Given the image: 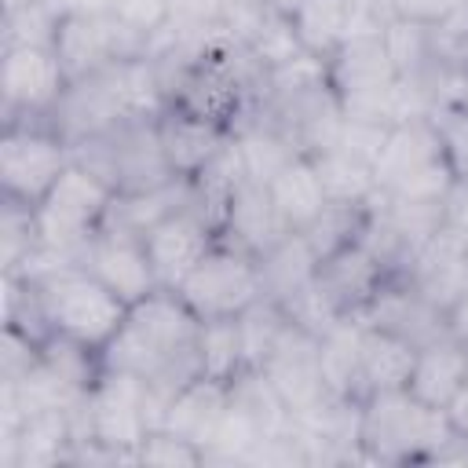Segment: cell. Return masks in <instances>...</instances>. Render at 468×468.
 Returning a JSON list of instances; mask_svg holds the SVG:
<instances>
[{
	"mask_svg": "<svg viewBox=\"0 0 468 468\" xmlns=\"http://www.w3.org/2000/svg\"><path fill=\"white\" fill-rule=\"evenodd\" d=\"M197 325L201 318L183 303L176 289H154L146 300L128 307L121 333L102 347L106 369L135 373L150 380L161 410L172 391H179L197 373Z\"/></svg>",
	"mask_w": 468,
	"mask_h": 468,
	"instance_id": "cell-1",
	"label": "cell"
},
{
	"mask_svg": "<svg viewBox=\"0 0 468 468\" xmlns=\"http://www.w3.org/2000/svg\"><path fill=\"white\" fill-rule=\"evenodd\" d=\"M117 201V186L99 176L84 161H69L55 186L33 208L40 252L22 271H44L55 263H77L84 245L106 227L110 208Z\"/></svg>",
	"mask_w": 468,
	"mask_h": 468,
	"instance_id": "cell-2",
	"label": "cell"
},
{
	"mask_svg": "<svg viewBox=\"0 0 468 468\" xmlns=\"http://www.w3.org/2000/svg\"><path fill=\"white\" fill-rule=\"evenodd\" d=\"M450 442L453 431L442 410L417 402L406 388L362 399L358 457L366 464H435Z\"/></svg>",
	"mask_w": 468,
	"mask_h": 468,
	"instance_id": "cell-3",
	"label": "cell"
},
{
	"mask_svg": "<svg viewBox=\"0 0 468 468\" xmlns=\"http://www.w3.org/2000/svg\"><path fill=\"white\" fill-rule=\"evenodd\" d=\"M29 278L37 282L51 333L73 336V340L91 344L99 351L121 333V325L128 318V303L113 289H106L88 267L55 263V267H44Z\"/></svg>",
	"mask_w": 468,
	"mask_h": 468,
	"instance_id": "cell-4",
	"label": "cell"
},
{
	"mask_svg": "<svg viewBox=\"0 0 468 468\" xmlns=\"http://www.w3.org/2000/svg\"><path fill=\"white\" fill-rule=\"evenodd\" d=\"M373 172L380 194L406 201H431V205H442L457 183L442 157V139L431 113H417L391 124Z\"/></svg>",
	"mask_w": 468,
	"mask_h": 468,
	"instance_id": "cell-5",
	"label": "cell"
},
{
	"mask_svg": "<svg viewBox=\"0 0 468 468\" xmlns=\"http://www.w3.org/2000/svg\"><path fill=\"white\" fill-rule=\"evenodd\" d=\"M73 161V143L51 117H11L0 132V201L37 208Z\"/></svg>",
	"mask_w": 468,
	"mask_h": 468,
	"instance_id": "cell-6",
	"label": "cell"
},
{
	"mask_svg": "<svg viewBox=\"0 0 468 468\" xmlns=\"http://www.w3.org/2000/svg\"><path fill=\"white\" fill-rule=\"evenodd\" d=\"M176 292L183 296V303L201 318H241L252 303H260L263 292V274H260V260L230 241H216L205 260L176 285Z\"/></svg>",
	"mask_w": 468,
	"mask_h": 468,
	"instance_id": "cell-7",
	"label": "cell"
},
{
	"mask_svg": "<svg viewBox=\"0 0 468 468\" xmlns=\"http://www.w3.org/2000/svg\"><path fill=\"white\" fill-rule=\"evenodd\" d=\"M69 88V77L51 44H7L0 51V113L51 117Z\"/></svg>",
	"mask_w": 468,
	"mask_h": 468,
	"instance_id": "cell-8",
	"label": "cell"
},
{
	"mask_svg": "<svg viewBox=\"0 0 468 468\" xmlns=\"http://www.w3.org/2000/svg\"><path fill=\"white\" fill-rule=\"evenodd\" d=\"M216 241H219V230H216L212 216L197 205V197L190 205L161 216L150 230H143V245L157 271L161 289H176L205 260V252Z\"/></svg>",
	"mask_w": 468,
	"mask_h": 468,
	"instance_id": "cell-9",
	"label": "cell"
},
{
	"mask_svg": "<svg viewBox=\"0 0 468 468\" xmlns=\"http://www.w3.org/2000/svg\"><path fill=\"white\" fill-rule=\"evenodd\" d=\"M391 278L395 271L384 263V256L366 238L336 249L314 267V285L340 318H362Z\"/></svg>",
	"mask_w": 468,
	"mask_h": 468,
	"instance_id": "cell-10",
	"label": "cell"
},
{
	"mask_svg": "<svg viewBox=\"0 0 468 468\" xmlns=\"http://www.w3.org/2000/svg\"><path fill=\"white\" fill-rule=\"evenodd\" d=\"M260 369L278 388V395L285 399V406L292 410V417H303L314 406H322L325 399H333V391L325 384V373H322L318 336L311 329L296 325L292 318L285 322L278 344L271 347V355L263 358Z\"/></svg>",
	"mask_w": 468,
	"mask_h": 468,
	"instance_id": "cell-11",
	"label": "cell"
},
{
	"mask_svg": "<svg viewBox=\"0 0 468 468\" xmlns=\"http://www.w3.org/2000/svg\"><path fill=\"white\" fill-rule=\"evenodd\" d=\"M325 62H329V84H333L340 102L384 91V88L402 80L395 73L391 55H388L384 18H358L355 29L347 33V40Z\"/></svg>",
	"mask_w": 468,
	"mask_h": 468,
	"instance_id": "cell-12",
	"label": "cell"
},
{
	"mask_svg": "<svg viewBox=\"0 0 468 468\" xmlns=\"http://www.w3.org/2000/svg\"><path fill=\"white\" fill-rule=\"evenodd\" d=\"M80 267H88L106 289H113L128 307L146 300L154 289H161L157 271L146 256L143 234L121 230V227H102L80 252L77 260Z\"/></svg>",
	"mask_w": 468,
	"mask_h": 468,
	"instance_id": "cell-13",
	"label": "cell"
},
{
	"mask_svg": "<svg viewBox=\"0 0 468 468\" xmlns=\"http://www.w3.org/2000/svg\"><path fill=\"white\" fill-rule=\"evenodd\" d=\"M402 278L435 307L446 311L468 292V238L453 227H439L410 260V267L402 271Z\"/></svg>",
	"mask_w": 468,
	"mask_h": 468,
	"instance_id": "cell-14",
	"label": "cell"
},
{
	"mask_svg": "<svg viewBox=\"0 0 468 468\" xmlns=\"http://www.w3.org/2000/svg\"><path fill=\"white\" fill-rule=\"evenodd\" d=\"M154 132H157L161 154L176 179H197L234 139V132H227L205 117H194L172 102H165L154 113Z\"/></svg>",
	"mask_w": 468,
	"mask_h": 468,
	"instance_id": "cell-15",
	"label": "cell"
},
{
	"mask_svg": "<svg viewBox=\"0 0 468 468\" xmlns=\"http://www.w3.org/2000/svg\"><path fill=\"white\" fill-rule=\"evenodd\" d=\"M216 227H219V238L223 241L252 252L256 260L267 249H274L285 234H292L282 223V216H278V208L271 201V190L263 183L249 179V176L227 194V201H223V208L216 216Z\"/></svg>",
	"mask_w": 468,
	"mask_h": 468,
	"instance_id": "cell-16",
	"label": "cell"
},
{
	"mask_svg": "<svg viewBox=\"0 0 468 468\" xmlns=\"http://www.w3.org/2000/svg\"><path fill=\"white\" fill-rule=\"evenodd\" d=\"M227 406H230V384L194 377L179 391L168 395L157 428H168V431L205 446V453H208V446H212V439H216V431L227 417Z\"/></svg>",
	"mask_w": 468,
	"mask_h": 468,
	"instance_id": "cell-17",
	"label": "cell"
},
{
	"mask_svg": "<svg viewBox=\"0 0 468 468\" xmlns=\"http://www.w3.org/2000/svg\"><path fill=\"white\" fill-rule=\"evenodd\" d=\"M417 358V344L395 329L362 322V358H358V399L380 391H402L410 384V369Z\"/></svg>",
	"mask_w": 468,
	"mask_h": 468,
	"instance_id": "cell-18",
	"label": "cell"
},
{
	"mask_svg": "<svg viewBox=\"0 0 468 468\" xmlns=\"http://www.w3.org/2000/svg\"><path fill=\"white\" fill-rule=\"evenodd\" d=\"M464 380H468V344H461L457 336L442 333V336H435V340L417 347L406 391L417 402H424L431 410H442Z\"/></svg>",
	"mask_w": 468,
	"mask_h": 468,
	"instance_id": "cell-19",
	"label": "cell"
},
{
	"mask_svg": "<svg viewBox=\"0 0 468 468\" xmlns=\"http://www.w3.org/2000/svg\"><path fill=\"white\" fill-rule=\"evenodd\" d=\"M267 190H271V201H274L282 223H285L292 234L307 230V227L322 216V208L329 205V197H325V190H322V179H318V172H314V161H311L307 154H296V157L267 183Z\"/></svg>",
	"mask_w": 468,
	"mask_h": 468,
	"instance_id": "cell-20",
	"label": "cell"
},
{
	"mask_svg": "<svg viewBox=\"0 0 468 468\" xmlns=\"http://www.w3.org/2000/svg\"><path fill=\"white\" fill-rule=\"evenodd\" d=\"M289 18L300 37V48L318 58H329L355 29L358 7L355 0H296L289 7Z\"/></svg>",
	"mask_w": 468,
	"mask_h": 468,
	"instance_id": "cell-21",
	"label": "cell"
},
{
	"mask_svg": "<svg viewBox=\"0 0 468 468\" xmlns=\"http://www.w3.org/2000/svg\"><path fill=\"white\" fill-rule=\"evenodd\" d=\"M197 373L219 384L238 380L249 369V355H245V336H241V322L238 318H212L197 325Z\"/></svg>",
	"mask_w": 468,
	"mask_h": 468,
	"instance_id": "cell-22",
	"label": "cell"
},
{
	"mask_svg": "<svg viewBox=\"0 0 468 468\" xmlns=\"http://www.w3.org/2000/svg\"><path fill=\"white\" fill-rule=\"evenodd\" d=\"M314 252L307 249L303 234H285L274 249H267L260 256V274H263V292L274 303L292 300L296 292H303L314 282Z\"/></svg>",
	"mask_w": 468,
	"mask_h": 468,
	"instance_id": "cell-23",
	"label": "cell"
},
{
	"mask_svg": "<svg viewBox=\"0 0 468 468\" xmlns=\"http://www.w3.org/2000/svg\"><path fill=\"white\" fill-rule=\"evenodd\" d=\"M322 373L336 399H358V358H362V318H340L318 336ZM362 402V399H358Z\"/></svg>",
	"mask_w": 468,
	"mask_h": 468,
	"instance_id": "cell-24",
	"label": "cell"
},
{
	"mask_svg": "<svg viewBox=\"0 0 468 468\" xmlns=\"http://www.w3.org/2000/svg\"><path fill=\"white\" fill-rule=\"evenodd\" d=\"M314 161V172L322 179V190L329 201L344 205H366L377 197V172L369 161L347 154L344 146H325L318 154H307Z\"/></svg>",
	"mask_w": 468,
	"mask_h": 468,
	"instance_id": "cell-25",
	"label": "cell"
},
{
	"mask_svg": "<svg viewBox=\"0 0 468 468\" xmlns=\"http://www.w3.org/2000/svg\"><path fill=\"white\" fill-rule=\"evenodd\" d=\"M369 212H373V201H366V205L329 201V205L322 208V216H318L307 230H300V234H303L307 249L314 252V260H325V256H333L336 249L355 245V241H362V238H366Z\"/></svg>",
	"mask_w": 468,
	"mask_h": 468,
	"instance_id": "cell-26",
	"label": "cell"
},
{
	"mask_svg": "<svg viewBox=\"0 0 468 468\" xmlns=\"http://www.w3.org/2000/svg\"><path fill=\"white\" fill-rule=\"evenodd\" d=\"M238 48L252 58V66L260 73H267V69H274V66H282V62H289V58H296L303 51L300 48V37L292 29V18L282 7H267L263 18L256 22V29Z\"/></svg>",
	"mask_w": 468,
	"mask_h": 468,
	"instance_id": "cell-27",
	"label": "cell"
},
{
	"mask_svg": "<svg viewBox=\"0 0 468 468\" xmlns=\"http://www.w3.org/2000/svg\"><path fill=\"white\" fill-rule=\"evenodd\" d=\"M135 464H157V468H201L208 464L205 446L168 431V428H150L146 439L135 450Z\"/></svg>",
	"mask_w": 468,
	"mask_h": 468,
	"instance_id": "cell-28",
	"label": "cell"
},
{
	"mask_svg": "<svg viewBox=\"0 0 468 468\" xmlns=\"http://www.w3.org/2000/svg\"><path fill=\"white\" fill-rule=\"evenodd\" d=\"M106 15H110L124 33H132V37L154 44V40L168 29V22H172V4H168V0H110Z\"/></svg>",
	"mask_w": 468,
	"mask_h": 468,
	"instance_id": "cell-29",
	"label": "cell"
},
{
	"mask_svg": "<svg viewBox=\"0 0 468 468\" xmlns=\"http://www.w3.org/2000/svg\"><path fill=\"white\" fill-rule=\"evenodd\" d=\"M55 22L58 15L40 0V4H29V7H18V11H4V48L7 44H51L55 37Z\"/></svg>",
	"mask_w": 468,
	"mask_h": 468,
	"instance_id": "cell-30",
	"label": "cell"
},
{
	"mask_svg": "<svg viewBox=\"0 0 468 468\" xmlns=\"http://www.w3.org/2000/svg\"><path fill=\"white\" fill-rule=\"evenodd\" d=\"M435 128H439V139H442V157L453 172L457 183H468V117L464 113H453L446 106H431L428 110Z\"/></svg>",
	"mask_w": 468,
	"mask_h": 468,
	"instance_id": "cell-31",
	"label": "cell"
},
{
	"mask_svg": "<svg viewBox=\"0 0 468 468\" xmlns=\"http://www.w3.org/2000/svg\"><path fill=\"white\" fill-rule=\"evenodd\" d=\"M464 0H384V15L395 18H410L420 26H439L442 18H450Z\"/></svg>",
	"mask_w": 468,
	"mask_h": 468,
	"instance_id": "cell-32",
	"label": "cell"
},
{
	"mask_svg": "<svg viewBox=\"0 0 468 468\" xmlns=\"http://www.w3.org/2000/svg\"><path fill=\"white\" fill-rule=\"evenodd\" d=\"M431 106H446L468 117V66L464 69H439L431 84Z\"/></svg>",
	"mask_w": 468,
	"mask_h": 468,
	"instance_id": "cell-33",
	"label": "cell"
},
{
	"mask_svg": "<svg viewBox=\"0 0 468 468\" xmlns=\"http://www.w3.org/2000/svg\"><path fill=\"white\" fill-rule=\"evenodd\" d=\"M442 417H446V424H450L453 439L468 442V380H464V384L453 391V399L442 406Z\"/></svg>",
	"mask_w": 468,
	"mask_h": 468,
	"instance_id": "cell-34",
	"label": "cell"
},
{
	"mask_svg": "<svg viewBox=\"0 0 468 468\" xmlns=\"http://www.w3.org/2000/svg\"><path fill=\"white\" fill-rule=\"evenodd\" d=\"M442 212H446V227L468 238V183H453V190L442 201Z\"/></svg>",
	"mask_w": 468,
	"mask_h": 468,
	"instance_id": "cell-35",
	"label": "cell"
},
{
	"mask_svg": "<svg viewBox=\"0 0 468 468\" xmlns=\"http://www.w3.org/2000/svg\"><path fill=\"white\" fill-rule=\"evenodd\" d=\"M55 15H106L110 0H44Z\"/></svg>",
	"mask_w": 468,
	"mask_h": 468,
	"instance_id": "cell-36",
	"label": "cell"
},
{
	"mask_svg": "<svg viewBox=\"0 0 468 468\" xmlns=\"http://www.w3.org/2000/svg\"><path fill=\"white\" fill-rule=\"evenodd\" d=\"M446 333L457 336L461 344H468V292L446 311Z\"/></svg>",
	"mask_w": 468,
	"mask_h": 468,
	"instance_id": "cell-37",
	"label": "cell"
}]
</instances>
